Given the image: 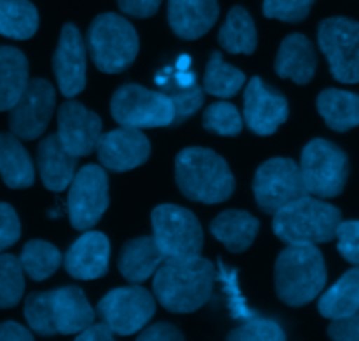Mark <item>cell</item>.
<instances>
[{
  "label": "cell",
  "instance_id": "6da1fadb",
  "mask_svg": "<svg viewBox=\"0 0 359 341\" xmlns=\"http://www.w3.org/2000/svg\"><path fill=\"white\" fill-rule=\"evenodd\" d=\"M216 270L209 259L168 258L154 273V300L172 314H193L209 301Z\"/></svg>",
  "mask_w": 359,
  "mask_h": 341
},
{
  "label": "cell",
  "instance_id": "7a4b0ae2",
  "mask_svg": "<svg viewBox=\"0 0 359 341\" xmlns=\"http://www.w3.org/2000/svg\"><path fill=\"white\" fill-rule=\"evenodd\" d=\"M175 182L186 198L205 205L226 202L235 191V177L224 158L205 147H188L177 154Z\"/></svg>",
  "mask_w": 359,
  "mask_h": 341
},
{
  "label": "cell",
  "instance_id": "3957f363",
  "mask_svg": "<svg viewBox=\"0 0 359 341\" xmlns=\"http://www.w3.org/2000/svg\"><path fill=\"white\" fill-rule=\"evenodd\" d=\"M326 279L325 258L316 245H290L277 258V296L290 307L312 303L325 289Z\"/></svg>",
  "mask_w": 359,
  "mask_h": 341
},
{
  "label": "cell",
  "instance_id": "277c9868",
  "mask_svg": "<svg viewBox=\"0 0 359 341\" xmlns=\"http://www.w3.org/2000/svg\"><path fill=\"white\" fill-rule=\"evenodd\" d=\"M342 221L337 207L314 196H302L273 214V233L287 245L332 242Z\"/></svg>",
  "mask_w": 359,
  "mask_h": 341
},
{
  "label": "cell",
  "instance_id": "5b68a950",
  "mask_svg": "<svg viewBox=\"0 0 359 341\" xmlns=\"http://www.w3.org/2000/svg\"><path fill=\"white\" fill-rule=\"evenodd\" d=\"M88 51L98 70L119 74L135 62L139 35L133 25L119 14H98L88 28Z\"/></svg>",
  "mask_w": 359,
  "mask_h": 341
},
{
  "label": "cell",
  "instance_id": "8992f818",
  "mask_svg": "<svg viewBox=\"0 0 359 341\" xmlns=\"http://www.w3.org/2000/svg\"><path fill=\"white\" fill-rule=\"evenodd\" d=\"M298 167L309 195L325 200L342 195L349 177V160L337 144L325 139L311 140L304 147Z\"/></svg>",
  "mask_w": 359,
  "mask_h": 341
},
{
  "label": "cell",
  "instance_id": "52a82bcc",
  "mask_svg": "<svg viewBox=\"0 0 359 341\" xmlns=\"http://www.w3.org/2000/svg\"><path fill=\"white\" fill-rule=\"evenodd\" d=\"M151 223L153 238L165 259L202 254L203 230L191 210L172 203L158 205L151 214Z\"/></svg>",
  "mask_w": 359,
  "mask_h": 341
},
{
  "label": "cell",
  "instance_id": "ba28073f",
  "mask_svg": "<svg viewBox=\"0 0 359 341\" xmlns=\"http://www.w3.org/2000/svg\"><path fill=\"white\" fill-rule=\"evenodd\" d=\"M114 121L130 128H161L174 123V105L161 91L147 90L140 84L118 88L111 100Z\"/></svg>",
  "mask_w": 359,
  "mask_h": 341
},
{
  "label": "cell",
  "instance_id": "9c48e42d",
  "mask_svg": "<svg viewBox=\"0 0 359 341\" xmlns=\"http://www.w3.org/2000/svg\"><path fill=\"white\" fill-rule=\"evenodd\" d=\"M318 42L330 72L346 84L359 83V23L344 16L326 18L318 28Z\"/></svg>",
  "mask_w": 359,
  "mask_h": 341
},
{
  "label": "cell",
  "instance_id": "30bf717a",
  "mask_svg": "<svg viewBox=\"0 0 359 341\" xmlns=\"http://www.w3.org/2000/svg\"><path fill=\"white\" fill-rule=\"evenodd\" d=\"M97 310L102 322H105L114 335L130 336L149 324L156 312V300L144 287H118L102 298Z\"/></svg>",
  "mask_w": 359,
  "mask_h": 341
},
{
  "label": "cell",
  "instance_id": "8fae6325",
  "mask_svg": "<svg viewBox=\"0 0 359 341\" xmlns=\"http://www.w3.org/2000/svg\"><path fill=\"white\" fill-rule=\"evenodd\" d=\"M256 203L266 214H276L287 203L309 195L298 163L290 158H272L256 170L252 181Z\"/></svg>",
  "mask_w": 359,
  "mask_h": 341
},
{
  "label": "cell",
  "instance_id": "7c38bea8",
  "mask_svg": "<svg viewBox=\"0 0 359 341\" xmlns=\"http://www.w3.org/2000/svg\"><path fill=\"white\" fill-rule=\"evenodd\" d=\"M109 207V179L98 165H86L76 172L67 196V210L72 228L91 230Z\"/></svg>",
  "mask_w": 359,
  "mask_h": 341
},
{
  "label": "cell",
  "instance_id": "4fadbf2b",
  "mask_svg": "<svg viewBox=\"0 0 359 341\" xmlns=\"http://www.w3.org/2000/svg\"><path fill=\"white\" fill-rule=\"evenodd\" d=\"M56 104V91L46 79L28 81L20 100L11 107V132L23 140H34L48 128Z\"/></svg>",
  "mask_w": 359,
  "mask_h": 341
},
{
  "label": "cell",
  "instance_id": "5bb4252c",
  "mask_svg": "<svg viewBox=\"0 0 359 341\" xmlns=\"http://www.w3.org/2000/svg\"><path fill=\"white\" fill-rule=\"evenodd\" d=\"M287 98L263 83L262 77H252L244 93V121L256 135L269 137L287 121Z\"/></svg>",
  "mask_w": 359,
  "mask_h": 341
},
{
  "label": "cell",
  "instance_id": "9a60e30c",
  "mask_svg": "<svg viewBox=\"0 0 359 341\" xmlns=\"http://www.w3.org/2000/svg\"><path fill=\"white\" fill-rule=\"evenodd\" d=\"M53 72L63 97H76L86 86V46L76 25H63L53 56Z\"/></svg>",
  "mask_w": 359,
  "mask_h": 341
},
{
  "label": "cell",
  "instance_id": "2e32d148",
  "mask_svg": "<svg viewBox=\"0 0 359 341\" xmlns=\"http://www.w3.org/2000/svg\"><path fill=\"white\" fill-rule=\"evenodd\" d=\"M95 151L104 168L112 172H128L149 160L151 144L139 128L121 126L100 135Z\"/></svg>",
  "mask_w": 359,
  "mask_h": 341
},
{
  "label": "cell",
  "instance_id": "e0dca14e",
  "mask_svg": "<svg viewBox=\"0 0 359 341\" xmlns=\"http://www.w3.org/2000/svg\"><path fill=\"white\" fill-rule=\"evenodd\" d=\"M58 140L74 156H88L102 135V119L79 102L69 100L58 109Z\"/></svg>",
  "mask_w": 359,
  "mask_h": 341
},
{
  "label": "cell",
  "instance_id": "ac0fdd59",
  "mask_svg": "<svg viewBox=\"0 0 359 341\" xmlns=\"http://www.w3.org/2000/svg\"><path fill=\"white\" fill-rule=\"evenodd\" d=\"M109 256H111L109 238L100 231L86 230V233L74 242L63 263L67 273L74 279L95 280L107 273Z\"/></svg>",
  "mask_w": 359,
  "mask_h": 341
},
{
  "label": "cell",
  "instance_id": "d6986e66",
  "mask_svg": "<svg viewBox=\"0 0 359 341\" xmlns=\"http://www.w3.org/2000/svg\"><path fill=\"white\" fill-rule=\"evenodd\" d=\"M219 18L217 0H168V23L177 37L195 41Z\"/></svg>",
  "mask_w": 359,
  "mask_h": 341
},
{
  "label": "cell",
  "instance_id": "ffe728a7",
  "mask_svg": "<svg viewBox=\"0 0 359 341\" xmlns=\"http://www.w3.org/2000/svg\"><path fill=\"white\" fill-rule=\"evenodd\" d=\"M51 322L56 335H77L95 322V310L79 287L51 291Z\"/></svg>",
  "mask_w": 359,
  "mask_h": 341
},
{
  "label": "cell",
  "instance_id": "44dd1931",
  "mask_svg": "<svg viewBox=\"0 0 359 341\" xmlns=\"http://www.w3.org/2000/svg\"><path fill=\"white\" fill-rule=\"evenodd\" d=\"M318 69L314 44L304 34H291L280 44L276 58V72L283 79L297 84H309Z\"/></svg>",
  "mask_w": 359,
  "mask_h": 341
},
{
  "label": "cell",
  "instance_id": "7402d4cb",
  "mask_svg": "<svg viewBox=\"0 0 359 341\" xmlns=\"http://www.w3.org/2000/svg\"><path fill=\"white\" fill-rule=\"evenodd\" d=\"M37 163L42 184L55 193L65 191L77 170V156L62 146L58 135H48L39 144Z\"/></svg>",
  "mask_w": 359,
  "mask_h": 341
},
{
  "label": "cell",
  "instance_id": "603a6c76",
  "mask_svg": "<svg viewBox=\"0 0 359 341\" xmlns=\"http://www.w3.org/2000/svg\"><path fill=\"white\" fill-rule=\"evenodd\" d=\"M165 261L163 252L153 237H139L126 242L119 254L118 268L128 282L140 284L156 273Z\"/></svg>",
  "mask_w": 359,
  "mask_h": 341
},
{
  "label": "cell",
  "instance_id": "cb8c5ba5",
  "mask_svg": "<svg viewBox=\"0 0 359 341\" xmlns=\"http://www.w3.org/2000/svg\"><path fill=\"white\" fill-rule=\"evenodd\" d=\"M259 231V221L245 210H224L210 223V233L233 254L248 251Z\"/></svg>",
  "mask_w": 359,
  "mask_h": 341
},
{
  "label": "cell",
  "instance_id": "d4e9b609",
  "mask_svg": "<svg viewBox=\"0 0 359 341\" xmlns=\"http://www.w3.org/2000/svg\"><path fill=\"white\" fill-rule=\"evenodd\" d=\"M0 175L11 189L30 188L35 181L30 154L14 133H0Z\"/></svg>",
  "mask_w": 359,
  "mask_h": 341
},
{
  "label": "cell",
  "instance_id": "484cf974",
  "mask_svg": "<svg viewBox=\"0 0 359 341\" xmlns=\"http://www.w3.org/2000/svg\"><path fill=\"white\" fill-rule=\"evenodd\" d=\"M318 111L333 132H349L359 126V95L328 88L319 93Z\"/></svg>",
  "mask_w": 359,
  "mask_h": 341
},
{
  "label": "cell",
  "instance_id": "4316f807",
  "mask_svg": "<svg viewBox=\"0 0 359 341\" xmlns=\"http://www.w3.org/2000/svg\"><path fill=\"white\" fill-rule=\"evenodd\" d=\"M28 84V60L20 49L0 46V112L11 111Z\"/></svg>",
  "mask_w": 359,
  "mask_h": 341
},
{
  "label": "cell",
  "instance_id": "83f0119b",
  "mask_svg": "<svg viewBox=\"0 0 359 341\" xmlns=\"http://www.w3.org/2000/svg\"><path fill=\"white\" fill-rule=\"evenodd\" d=\"M319 314L325 319L349 317L359 312V266L344 273L321 298H319Z\"/></svg>",
  "mask_w": 359,
  "mask_h": 341
},
{
  "label": "cell",
  "instance_id": "f1b7e54d",
  "mask_svg": "<svg viewBox=\"0 0 359 341\" xmlns=\"http://www.w3.org/2000/svg\"><path fill=\"white\" fill-rule=\"evenodd\" d=\"M217 39L224 51L231 55H252L258 46L255 20L242 6L231 7Z\"/></svg>",
  "mask_w": 359,
  "mask_h": 341
},
{
  "label": "cell",
  "instance_id": "f546056e",
  "mask_svg": "<svg viewBox=\"0 0 359 341\" xmlns=\"http://www.w3.org/2000/svg\"><path fill=\"white\" fill-rule=\"evenodd\" d=\"M39 28V13L28 0H0V35L16 41L34 37Z\"/></svg>",
  "mask_w": 359,
  "mask_h": 341
},
{
  "label": "cell",
  "instance_id": "4dcf8cb0",
  "mask_svg": "<svg viewBox=\"0 0 359 341\" xmlns=\"http://www.w3.org/2000/svg\"><path fill=\"white\" fill-rule=\"evenodd\" d=\"M156 84L163 88V93L170 98L174 105V123L172 125H182L189 116L198 112L203 105V90L195 84V86L182 88L172 77V67H167L161 74L156 76Z\"/></svg>",
  "mask_w": 359,
  "mask_h": 341
},
{
  "label": "cell",
  "instance_id": "1f68e13d",
  "mask_svg": "<svg viewBox=\"0 0 359 341\" xmlns=\"http://www.w3.org/2000/svg\"><path fill=\"white\" fill-rule=\"evenodd\" d=\"M245 84V76L242 70L228 65L221 53H212L203 77V90L212 97L231 98L242 90Z\"/></svg>",
  "mask_w": 359,
  "mask_h": 341
},
{
  "label": "cell",
  "instance_id": "d6a6232c",
  "mask_svg": "<svg viewBox=\"0 0 359 341\" xmlns=\"http://www.w3.org/2000/svg\"><path fill=\"white\" fill-rule=\"evenodd\" d=\"M20 261L21 266H23V272L32 280L42 282V280L49 279L53 273H56L63 258L62 252L49 242L32 240L25 245Z\"/></svg>",
  "mask_w": 359,
  "mask_h": 341
},
{
  "label": "cell",
  "instance_id": "836d02e7",
  "mask_svg": "<svg viewBox=\"0 0 359 341\" xmlns=\"http://www.w3.org/2000/svg\"><path fill=\"white\" fill-rule=\"evenodd\" d=\"M25 293V272L21 261L11 254L0 256V308H13Z\"/></svg>",
  "mask_w": 359,
  "mask_h": 341
},
{
  "label": "cell",
  "instance_id": "e575fe53",
  "mask_svg": "<svg viewBox=\"0 0 359 341\" xmlns=\"http://www.w3.org/2000/svg\"><path fill=\"white\" fill-rule=\"evenodd\" d=\"M244 121L235 105L228 102H216L203 112V128L223 137H235L242 132Z\"/></svg>",
  "mask_w": 359,
  "mask_h": 341
},
{
  "label": "cell",
  "instance_id": "d590c367",
  "mask_svg": "<svg viewBox=\"0 0 359 341\" xmlns=\"http://www.w3.org/2000/svg\"><path fill=\"white\" fill-rule=\"evenodd\" d=\"M25 319L32 331L41 336H55L51 322V291L34 293L25 301Z\"/></svg>",
  "mask_w": 359,
  "mask_h": 341
},
{
  "label": "cell",
  "instance_id": "8d00e7d4",
  "mask_svg": "<svg viewBox=\"0 0 359 341\" xmlns=\"http://www.w3.org/2000/svg\"><path fill=\"white\" fill-rule=\"evenodd\" d=\"M228 340L237 341H284L286 333L276 321L270 319H249L241 328L233 329Z\"/></svg>",
  "mask_w": 359,
  "mask_h": 341
},
{
  "label": "cell",
  "instance_id": "74e56055",
  "mask_svg": "<svg viewBox=\"0 0 359 341\" xmlns=\"http://www.w3.org/2000/svg\"><path fill=\"white\" fill-rule=\"evenodd\" d=\"M316 0H263V14L284 23H300L311 13Z\"/></svg>",
  "mask_w": 359,
  "mask_h": 341
},
{
  "label": "cell",
  "instance_id": "f35d334b",
  "mask_svg": "<svg viewBox=\"0 0 359 341\" xmlns=\"http://www.w3.org/2000/svg\"><path fill=\"white\" fill-rule=\"evenodd\" d=\"M335 238L340 256L351 265L359 266V221H340Z\"/></svg>",
  "mask_w": 359,
  "mask_h": 341
},
{
  "label": "cell",
  "instance_id": "ab89813d",
  "mask_svg": "<svg viewBox=\"0 0 359 341\" xmlns=\"http://www.w3.org/2000/svg\"><path fill=\"white\" fill-rule=\"evenodd\" d=\"M21 237V224L16 210L7 203H0V252L16 244Z\"/></svg>",
  "mask_w": 359,
  "mask_h": 341
},
{
  "label": "cell",
  "instance_id": "60d3db41",
  "mask_svg": "<svg viewBox=\"0 0 359 341\" xmlns=\"http://www.w3.org/2000/svg\"><path fill=\"white\" fill-rule=\"evenodd\" d=\"M328 336L337 341H359V312L349 317L332 321L328 328Z\"/></svg>",
  "mask_w": 359,
  "mask_h": 341
},
{
  "label": "cell",
  "instance_id": "b9f144b4",
  "mask_svg": "<svg viewBox=\"0 0 359 341\" xmlns=\"http://www.w3.org/2000/svg\"><path fill=\"white\" fill-rule=\"evenodd\" d=\"M163 0H118L119 9L133 18H151L158 13Z\"/></svg>",
  "mask_w": 359,
  "mask_h": 341
},
{
  "label": "cell",
  "instance_id": "7bdbcfd3",
  "mask_svg": "<svg viewBox=\"0 0 359 341\" xmlns=\"http://www.w3.org/2000/svg\"><path fill=\"white\" fill-rule=\"evenodd\" d=\"M140 341H147V340H153V341H181L184 340V336L181 335L175 326L168 324V322H160V324H154L151 328L144 329L142 333L139 335Z\"/></svg>",
  "mask_w": 359,
  "mask_h": 341
},
{
  "label": "cell",
  "instance_id": "ee69618b",
  "mask_svg": "<svg viewBox=\"0 0 359 341\" xmlns=\"http://www.w3.org/2000/svg\"><path fill=\"white\" fill-rule=\"evenodd\" d=\"M77 340L83 341H111L114 340V333L111 331L105 322H91L88 328H84L83 331L77 333Z\"/></svg>",
  "mask_w": 359,
  "mask_h": 341
},
{
  "label": "cell",
  "instance_id": "f6af8a7d",
  "mask_svg": "<svg viewBox=\"0 0 359 341\" xmlns=\"http://www.w3.org/2000/svg\"><path fill=\"white\" fill-rule=\"evenodd\" d=\"M4 340H13V341H32L34 340V335L28 331L27 328H23L18 322H4L0 324V341Z\"/></svg>",
  "mask_w": 359,
  "mask_h": 341
},
{
  "label": "cell",
  "instance_id": "bcb514c9",
  "mask_svg": "<svg viewBox=\"0 0 359 341\" xmlns=\"http://www.w3.org/2000/svg\"><path fill=\"white\" fill-rule=\"evenodd\" d=\"M172 77H174L175 83L182 88L195 86L196 84V74L191 70H174L172 69Z\"/></svg>",
  "mask_w": 359,
  "mask_h": 341
},
{
  "label": "cell",
  "instance_id": "7dc6e473",
  "mask_svg": "<svg viewBox=\"0 0 359 341\" xmlns=\"http://www.w3.org/2000/svg\"><path fill=\"white\" fill-rule=\"evenodd\" d=\"M191 67V56L189 55H181L175 60V70H189Z\"/></svg>",
  "mask_w": 359,
  "mask_h": 341
}]
</instances>
